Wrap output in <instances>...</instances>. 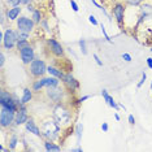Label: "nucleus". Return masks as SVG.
<instances>
[{
  "label": "nucleus",
  "instance_id": "ea45409f",
  "mask_svg": "<svg viewBox=\"0 0 152 152\" xmlns=\"http://www.w3.org/2000/svg\"><path fill=\"white\" fill-rule=\"evenodd\" d=\"M127 121H129L130 125H134V124H135V118H134L133 115H129V117H127Z\"/></svg>",
  "mask_w": 152,
  "mask_h": 152
},
{
  "label": "nucleus",
  "instance_id": "e433bc0d",
  "mask_svg": "<svg viewBox=\"0 0 152 152\" xmlns=\"http://www.w3.org/2000/svg\"><path fill=\"white\" fill-rule=\"evenodd\" d=\"M4 64H5V55L4 52H1V55H0V66H4Z\"/></svg>",
  "mask_w": 152,
  "mask_h": 152
},
{
  "label": "nucleus",
  "instance_id": "412c9836",
  "mask_svg": "<svg viewBox=\"0 0 152 152\" xmlns=\"http://www.w3.org/2000/svg\"><path fill=\"white\" fill-rule=\"evenodd\" d=\"M31 88H33L34 94H39V92L42 91V90L44 88V83H43L42 77L34 79V81H33V85H31Z\"/></svg>",
  "mask_w": 152,
  "mask_h": 152
},
{
  "label": "nucleus",
  "instance_id": "393cba45",
  "mask_svg": "<svg viewBox=\"0 0 152 152\" xmlns=\"http://www.w3.org/2000/svg\"><path fill=\"white\" fill-rule=\"evenodd\" d=\"M144 0H124L126 5H130V7H139Z\"/></svg>",
  "mask_w": 152,
  "mask_h": 152
},
{
  "label": "nucleus",
  "instance_id": "c85d7f7f",
  "mask_svg": "<svg viewBox=\"0 0 152 152\" xmlns=\"http://www.w3.org/2000/svg\"><path fill=\"white\" fill-rule=\"evenodd\" d=\"M79 47H81L82 55H87V48H86V40H85V39H81V40H79Z\"/></svg>",
  "mask_w": 152,
  "mask_h": 152
},
{
  "label": "nucleus",
  "instance_id": "a19ab883",
  "mask_svg": "<svg viewBox=\"0 0 152 152\" xmlns=\"http://www.w3.org/2000/svg\"><path fill=\"white\" fill-rule=\"evenodd\" d=\"M90 98H91V95H85V96H82V98L78 99V103H83L85 100H87V99H90Z\"/></svg>",
  "mask_w": 152,
  "mask_h": 152
},
{
  "label": "nucleus",
  "instance_id": "a211bd4d",
  "mask_svg": "<svg viewBox=\"0 0 152 152\" xmlns=\"http://www.w3.org/2000/svg\"><path fill=\"white\" fill-rule=\"evenodd\" d=\"M47 73L50 74V75H53V77L60 78L61 81H63V78L65 77V73H64L63 69L56 68V66H53V65H48V68H47Z\"/></svg>",
  "mask_w": 152,
  "mask_h": 152
},
{
  "label": "nucleus",
  "instance_id": "f8f14e48",
  "mask_svg": "<svg viewBox=\"0 0 152 152\" xmlns=\"http://www.w3.org/2000/svg\"><path fill=\"white\" fill-rule=\"evenodd\" d=\"M29 118H30V116H29V112H27L26 104H22V105L18 108V110L16 112L15 125H16V126L25 125V124L27 122V120H29Z\"/></svg>",
  "mask_w": 152,
  "mask_h": 152
},
{
  "label": "nucleus",
  "instance_id": "4468645a",
  "mask_svg": "<svg viewBox=\"0 0 152 152\" xmlns=\"http://www.w3.org/2000/svg\"><path fill=\"white\" fill-rule=\"evenodd\" d=\"M25 129H26V131L34 134V135L42 137V130H40V127L37 125L35 121H34V118H31V117H30V118L27 120V122L25 124Z\"/></svg>",
  "mask_w": 152,
  "mask_h": 152
},
{
  "label": "nucleus",
  "instance_id": "4be33fe9",
  "mask_svg": "<svg viewBox=\"0 0 152 152\" xmlns=\"http://www.w3.org/2000/svg\"><path fill=\"white\" fill-rule=\"evenodd\" d=\"M17 144H18V137H17L16 133H12L11 137H9V143H8L9 151H15L17 148Z\"/></svg>",
  "mask_w": 152,
  "mask_h": 152
},
{
  "label": "nucleus",
  "instance_id": "20e7f679",
  "mask_svg": "<svg viewBox=\"0 0 152 152\" xmlns=\"http://www.w3.org/2000/svg\"><path fill=\"white\" fill-rule=\"evenodd\" d=\"M0 107H4L11 110L17 112L18 110V105H17V98L15 95H12L9 91L3 88L0 91Z\"/></svg>",
  "mask_w": 152,
  "mask_h": 152
},
{
  "label": "nucleus",
  "instance_id": "f704fd0d",
  "mask_svg": "<svg viewBox=\"0 0 152 152\" xmlns=\"http://www.w3.org/2000/svg\"><path fill=\"white\" fill-rule=\"evenodd\" d=\"M70 5H72V9H73L74 12H78L79 11V7H78V4L74 1V0H70Z\"/></svg>",
  "mask_w": 152,
  "mask_h": 152
},
{
  "label": "nucleus",
  "instance_id": "5701e85b",
  "mask_svg": "<svg viewBox=\"0 0 152 152\" xmlns=\"http://www.w3.org/2000/svg\"><path fill=\"white\" fill-rule=\"evenodd\" d=\"M31 18L33 21L35 22V25H40V22L43 21V12L40 11V9H35L33 13H31Z\"/></svg>",
  "mask_w": 152,
  "mask_h": 152
},
{
  "label": "nucleus",
  "instance_id": "58836bf2",
  "mask_svg": "<svg viewBox=\"0 0 152 152\" xmlns=\"http://www.w3.org/2000/svg\"><path fill=\"white\" fill-rule=\"evenodd\" d=\"M26 11H27V12H30V13H33L34 11H35V7H34L33 4H29V5H26Z\"/></svg>",
  "mask_w": 152,
  "mask_h": 152
},
{
  "label": "nucleus",
  "instance_id": "6e6552de",
  "mask_svg": "<svg viewBox=\"0 0 152 152\" xmlns=\"http://www.w3.org/2000/svg\"><path fill=\"white\" fill-rule=\"evenodd\" d=\"M17 30L18 31H25V33H31L35 29V22L33 21V18L26 16H20L17 18Z\"/></svg>",
  "mask_w": 152,
  "mask_h": 152
},
{
  "label": "nucleus",
  "instance_id": "a878e982",
  "mask_svg": "<svg viewBox=\"0 0 152 152\" xmlns=\"http://www.w3.org/2000/svg\"><path fill=\"white\" fill-rule=\"evenodd\" d=\"M82 131H83V125L82 124H78L77 126H75V135H77V140L79 142L82 138Z\"/></svg>",
  "mask_w": 152,
  "mask_h": 152
},
{
  "label": "nucleus",
  "instance_id": "7c9ffc66",
  "mask_svg": "<svg viewBox=\"0 0 152 152\" xmlns=\"http://www.w3.org/2000/svg\"><path fill=\"white\" fill-rule=\"evenodd\" d=\"M30 33H25V31H18V38L20 39H29Z\"/></svg>",
  "mask_w": 152,
  "mask_h": 152
},
{
  "label": "nucleus",
  "instance_id": "2eb2a0df",
  "mask_svg": "<svg viewBox=\"0 0 152 152\" xmlns=\"http://www.w3.org/2000/svg\"><path fill=\"white\" fill-rule=\"evenodd\" d=\"M42 79H43V83H44V87H46V88L60 86V82H61V79H60V78L53 77V75H48V77H42Z\"/></svg>",
  "mask_w": 152,
  "mask_h": 152
},
{
  "label": "nucleus",
  "instance_id": "c756f323",
  "mask_svg": "<svg viewBox=\"0 0 152 152\" xmlns=\"http://www.w3.org/2000/svg\"><path fill=\"white\" fill-rule=\"evenodd\" d=\"M146 79H147V74H146V73H143V74H142V78H140V81L138 82L137 87H138V88H140L142 86H143V83H144V82H146Z\"/></svg>",
  "mask_w": 152,
  "mask_h": 152
},
{
  "label": "nucleus",
  "instance_id": "f257e3e1",
  "mask_svg": "<svg viewBox=\"0 0 152 152\" xmlns=\"http://www.w3.org/2000/svg\"><path fill=\"white\" fill-rule=\"evenodd\" d=\"M40 130H42L43 138L51 139V140H56L57 138L60 137L61 125L55 118H47L43 121L42 126H40Z\"/></svg>",
  "mask_w": 152,
  "mask_h": 152
},
{
  "label": "nucleus",
  "instance_id": "0eeeda50",
  "mask_svg": "<svg viewBox=\"0 0 152 152\" xmlns=\"http://www.w3.org/2000/svg\"><path fill=\"white\" fill-rule=\"evenodd\" d=\"M63 85L64 87L66 88L68 92H70V94H74V92H77L79 90V81L77 78L73 77V74H72V72H69V73H65V77L63 78Z\"/></svg>",
  "mask_w": 152,
  "mask_h": 152
},
{
  "label": "nucleus",
  "instance_id": "49530a36",
  "mask_svg": "<svg viewBox=\"0 0 152 152\" xmlns=\"http://www.w3.org/2000/svg\"><path fill=\"white\" fill-rule=\"evenodd\" d=\"M115 118H116L117 121H120V115H118V113H116V115H115Z\"/></svg>",
  "mask_w": 152,
  "mask_h": 152
},
{
  "label": "nucleus",
  "instance_id": "bb28decb",
  "mask_svg": "<svg viewBox=\"0 0 152 152\" xmlns=\"http://www.w3.org/2000/svg\"><path fill=\"white\" fill-rule=\"evenodd\" d=\"M99 26H100V29H102V33H103V35H104V38H105V40L107 42H109V43H112V39H110V37L107 34L104 25H103V23H99Z\"/></svg>",
  "mask_w": 152,
  "mask_h": 152
},
{
  "label": "nucleus",
  "instance_id": "f03ea898",
  "mask_svg": "<svg viewBox=\"0 0 152 152\" xmlns=\"http://www.w3.org/2000/svg\"><path fill=\"white\" fill-rule=\"evenodd\" d=\"M47 68H48V65L44 63V60H40V58L35 57L30 63V65H27V72H29V74L33 78H40L46 75Z\"/></svg>",
  "mask_w": 152,
  "mask_h": 152
},
{
  "label": "nucleus",
  "instance_id": "c9c22d12",
  "mask_svg": "<svg viewBox=\"0 0 152 152\" xmlns=\"http://www.w3.org/2000/svg\"><path fill=\"white\" fill-rule=\"evenodd\" d=\"M40 26L44 27V30H46V31H50V27H48V22H47V20H46V18H43V21L40 22Z\"/></svg>",
  "mask_w": 152,
  "mask_h": 152
},
{
  "label": "nucleus",
  "instance_id": "b1692460",
  "mask_svg": "<svg viewBox=\"0 0 152 152\" xmlns=\"http://www.w3.org/2000/svg\"><path fill=\"white\" fill-rule=\"evenodd\" d=\"M27 46H30V40L29 39H18V42H17V46H16V50L20 52L22 48H25Z\"/></svg>",
  "mask_w": 152,
  "mask_h": 152
},
{
  "label": "nucleus",
  "instance_id": "9b49d317",
  "mask_svg": "<svg viewBox=\"0 0 152 152\" xmlns=\"http://www.w3.org/2000/svg\"><path fill=\"white\" fill-rule=\"evenodd\" d=\"M20 58H21L22 64L23 65H30V63L35 58V51H34V47L30 44V46H27L25 48H22L21 51H20Z\"/></svg>",
  "mask_w": 152,
  "mask_h": 152
},
{
  "label": "nucleus",
  "instance_id": "de8ad7c7",
  "mask_svg": "<svg viewBox=\"0 0 152 152\" xmlns=\"http://www.w3.org/2000/svg\"><path fill=\"white\" fill-rule=\"evenodd\" d=\"M73 151H77V152H81L82 151V148L81 147H77V148H74V150Z\"/></svg>",
  "mask_w": 152,
  "mask_h": 152
},
{
  "label": "nucleus",
  "instance_id": "423d86ee",
  "mask_svg": "<svg viewBox=\"0 0 152 152\" xmlns=\"http://www.w3.org/2000/svg\"><path fill=\"white\" fill-rule=\"evenodd\" d=\"M46 46H47V50L50 51V53L52 55V56L57 57V58L65 56L64 47L61 46V43L55 39V38H48V39L46 40Z\"/></svg>",
  "mask_w": 152,
  "mask_h": 152
},
{
  "label": "nucleus",
  "instance_id": "4c0bfd02",
  "mask_svg": "<svg viewBox=\"0 0 152 152\" xmlns=\"http://www.w3.org/2000/svg\"><path fill=\"white\" fill-rule=\"evenodd\" d=\"M91 3H92V4H94L95 7H98V8H99V9H102V11H103V12H104V13H107V12H105V9H104V8H103V5H100V4H99V3H98V1H96V0H91Z\"/></svg>",
  "mask_w": 152,
  "mask_h": 152
},
{
  "label": "nucleus",
  "instance_id": "72a5a7b5",
  "mask_svg": "<svg viewBox=\"0 0 152 152\" xmlns=\"http://www.w3.org/2000/svg\"><path fill=\"white\" fill-rule=\"evenodd\" d=\"M92 57H94L95 63H96V64H98V65H99V66H103V61H102V60H100V57L98 56V55H96V53H94V55H92Z\"/></svg>",
  "mask_w": 152,
  "mask_h": 152
},
{
  "label": "nucleus",
  "instance_id": "37998d69",
  "mask_svg": "<svg viewBox=\"0 0 152 152\" xmlns=\"http://www.w3.org/2000/svg\"><path fill=\"white\" fill-rule=\"evenodd\" d=\"M146 61H147V66L150 69H152V57H148Z\"/></svg>",
  "mask_w": 152,
  "mask_h": 152
},
{
  "label": "nucleus",
  "instance_id": "39448f33",
  "mask_svg": "<svg viewBox=\"0 0 152 152\" xmlns=\"http://www.w3.org/2000/svg\"><path fill=\"white\" fill-rule=\"evenodd\" d=\"M15 118H16V112L11 110L4 107H0V125L3 129L7 127H11L15 124Z\"/></svg>",
  "mask_w": 152,
  "mask_h": 152
},
{
  "label": "nucleus",
  "instance_id": "1a4fd4ad",
  "mask_svg": "<svg viewBox=\"0 0 152 152\" xmlns=\"http://www.w3.org/2000/svg\"><path fill=\"white\" fill-rule=\"evenodd\" d=\"M46 96L48 100H51L55 104H60L64 100V90L60 87V86H56V87H48L46 91Z\"/></svg>",
  "mask_w": 152,
  "mask_h": 152
},
{
  "label": "nucleus",
  "instance_id": "f3484780",
  "mask_svg": "<svg viewBox=\"0 0 152 152\" xmlns=\"http://www.w3.org/2000/svg\"><path fill=\"white\" fill-rule=\"evenodd\" d=\"M102 96L104 98V100H105V103L108 104L110 108H113V109H116V110H118V108H120V104L118 103H116L115 102V99L110 96L108 92H107V90H102Z\"/></svg>",
  "mask_w": 152,
  "mask_h": 152
},
{
  "label": "nucleus",
  "instance_id": "09e8293b",
  "mask_svg": "<svg viewBox=\"0 0 152 152\" xmlns=\"http://www.w3.org/2000/svg\"><path fill=\"white\" fill-rule=\"evenodd\" d=\"M150 88H151V91H152V82H151V86H150Z\"/></svg>",
  "mask_w": 152,
  "mask_h": 152
},
{
  "label": "nucleus",
  "instance_id": "6ab92c4d",
  "mask_svg": "<svg viewBox=\"0 0 152 152\" xmlns=\"http://www.w3.org/2000/svg\"><path fill=\"white\" fill-rule=\"evenodd\" d=\"M43 146H44V150L48 151V152H52V151L58 152V151H61V146H58L57 143H55V140H51V139L44 140Z\"/></svg>",
  "mask_w": 152,
  "mask_h": 152
},
{
  "label": "nucleus",
  "instance_id": "a18cd8bd",
  "mask_svg": "<svg viewBox=\"0 0 152 152\" xmlns=\"http://www.w3.org/2000/svg\"><path fill=\"white\" fill-rule=\"evenodd\" d=\"M0 151H1V152H7V151H9V148H5V147H0Z\"/></svg>",
  "mask_w": 152,
  "mask_h": 152
},
{
  "label": "nucleus",
  "instance_id": "9d476101",
  "mask_svg": "<svg viewBox=\"0 0 152 152\" xmlns=\"http://www.w3.org/2000/svg\"><path fill=\"white\" fill-rule=\"evenodd\" d=\"M125 11H126V4L121 1H116L112 7V15L116 18V22L118 26H122L124 20H125Z\"/></svg>",
  "mask_w": 152,
  "mask_h": 152
},
{
  "label": "nucleus",
  "instance_id": "aec40b11",
  "mask_svg": "<svg viewBox=\"0 0 152 152\" xmlns=\"http://www.w3.org/2000/svg\"><path fill=\"white\" fill-rule=\"evenodd\" d=\"M33 98H34V91H33V88H29V87H25V88H23V94H22V98H21L22 104H29V103L33 100Z\"/></svg>",
  "mask_w": 152,
  "mask_h": 152
},
{
  "label": "nucleus",
  "instance_id": "ddd939ff",
  "mask_svg": "<svg viewBox=\"0 0 152 152\" xmlns=\"http://www.w3.org/2000/svg\"><path fill=\"white\" fill-rule=\"evenodd\" d=\"M22 12L21 5H17V7H11V8H7L5 9V16L8 21H17V18L20 17Z\"/></svg>",
  "mask_w": 152,
  "mask_h": 152
},
{
  "label": "nucleus",
  "instance_id": "cd10ccee",
  "mask_svg": "<svg viewBox=\"0 0 152 152\" xmlns=\"http://www.w3.org/2000/svg\"><path fill=\"white\" fill-rule=\"evenodd\" d=\"M5 3L9 7H17V5H21L22 4L21 0H5Z\"/></svg>",
  "mask_w": 152,
  "mask_h": 152
},
{
  "label": "nucleus",
  "instance_id": "8fccbe9b",
  "mask_svg": "<svg viewBox=\"0 0 152 152\" xmlns=\"http://www.w3.org/2000/svg\"><path fill=\"white\" fill-rule=\"evenodd\" d=\"M150 51H151V52H152V48H151V50H150Z\"/></svg>",
  "mask_w": 152,
  "mask_h": 152
},
{
  "label": "nucleus",
  "instance_id": "473e14b6",
  "mask_svg": "<svg viewBox=\"0 0 152 152\" xmlns=\"http://www.w3.org/2000/svg\"><path fill=\"white\" fill-rule=\"evenodd\" d=\"M121 57H122V60L126 61V63H130L131 61V55L130 53H122L121 55Z\"/></svg>",
  "mask_w": 152,
  "mask_h": 152
},
{
  "label": "nucleus",
  "instance_id": "79ce46f5",
  "mask_svg": "<svg viewBox=\"0 0 152 152\" xmlns=\"http://www.w3.org/2000/svg\"><path fill=\"white\" fill-rule=\"evenodd\" d=\"M108 129H109L108 124H107V122H103V124H102V130L104 131V133H107V131H108Z\"/></svg>",
  "mask_w": 152,
  "mask_h": 152
},
{
  "label": "nucleus",
  "instance_id": "7ed1b4c3",
  "mask_svg": "<svg viewBox=\"0 0 152 152\" xmlns=\"http://www.w3.org/2000/svg\"><path fill=\"white\" fill-rule=\"evenodd\" d=\"M18 30H13L11 27L4 31V37H3V40H1V46L4 50L7 51H12L13 48H16L17 46V42H18Z\"/></svg>",
  "mask_w": 152,
  "mask_h": 152
},
{
  "label": "nucleus",
  "instance_id": "2f4dec72",
  "mask_svg": "<svg viewBox=\"0 0 152 152\" xmlns=\"http://www.w3.org/2000/svg\"><path fill=\"white\" fill-rule=\"evenodd\" d=\"M88 21L91 22V23H92V25H94V26H98V25H99L98 20L95 18V16H94V15H90V16H88Z\"/></svg>",
  "mask_w": 152,
  "mask_h": 152
},
{
  "label": "nucleus",
  "instance_id": "c03bdc74",
  "mask_svg": "<svg viewBox=\"0 0 152 152\" xmlns=\"http://www.w3.org/2000/svg\"><path fill=\"white\" fill-rule=\"evenodd\" d=\"M21 1H22V4L29 5V4H31V3H33V0H21Z\"/></svg>",
  "mask_w": 152,
  "mask_h": 152
},
{
  "label": "nucleus",
  "instance_id": "dca6fc26",
  "mask_svg": "<svg viewBox=\"0 0 152 152\" xmlns=\"http://www.w3.org/2000/svg\"><path fill=\"white\" fill-rule=\"evenodd\" d=\"M152 16V5L151 4H140V16H139V21L138 23H140L143 21V18Z\"/></svg>",
  "mask_w": 152,
  "mask_h": 152
}]
</instances>
